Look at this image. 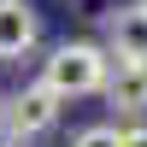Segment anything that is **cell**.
<instances>
[{"mask_svg":"<svg viewBox=\"0 0 147 147\" xmlns=\"http://www.w3.org/2000/svg\"><path fill=\"white\" fill-rule=\"evenodd\" d=\"M112 82V59L100 41H59L41 59V88L59 100H82V94H106Z\"/></svg>","mask_w":147,"mask_h":147,"instance_id":"obj_1","label":"cell"},{"mask_svg":"<svg viewBox=\"0 0 147 147\" xmlns=\"http://www.w3.org/2000/svg\"><path fill=\"white\" fill-rule=\"evenodd\" d=\"M59 106H65V100H59V94H47L41 82H24V88L12 94L6 106H0V129H6V136L24 147V141L47 136V129L59 124Z\"/></svg>","mask_w":147,"mask_h":147,"instance_id":"obj_2","label":"cell"},{"mask_svg":"<svg viewBox=\"0 0 147 147\" xmlns=\"http://www.w3.org/2000/svg\"><path fill=\"white\" fill-rule=\"evenodd\" d=\"M106 59L118 65H147V0H129L106 18Z\"/></svg>","mask_w":147,"mask_h":147,"instance_id":"obj_3","label":"cell"},{"mask_svg":"<svg viewBox=\"0 0 147 147\" xmlns=\"http://www.w3.org/2000/svg\"><path fill=\"white\" fill-rule=\"evenodd\" d=\"M35 6L30 0H0V59H24L35 47Z\"/></svg>","mask_w":147,"mask_h":147,"instance_id":"obj_4","label":"cell"},{"mask_svg":"<svg viewBox=\"0 0 147 147\" xmlns=\"http://www.w3.org/2000/svg\"><path fill=\"white\" fill-rule=\"evenodd\" d=\"M106 106H112L118 118H141L147 112V65H112Z\"/></svg>","mask_w":147,"mask_h":147,"instance_id":"obj_5","label":"cell"},{"mask_svg":"<svg viewBox=\"0 0 147 147\" xmlns=\"http://www.w3.org/2000/svg\"><path fill=\"white\" fill-rule=\"evenodd\" d=\"M71 147H124V129L118 124H94V129H82Z\"/></svg>","mask_w":147,"mask_h":147,"instance_id":"obj_6","label":"cell"},{"mask_svg":"<svg viewBox=\"0 0 147 147\" xmlns=\"http://www.w3.org/2000/svg\"><path fill=\"white\" fill-rule=\"evenodd\" d=\"M124 147H147V124H129L124 129Z\"/></svg>","mask_w":147,"mask_h":147,"instance_id":"obj_7","label":"cell"}]
</instances>
